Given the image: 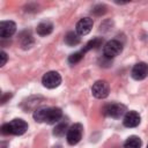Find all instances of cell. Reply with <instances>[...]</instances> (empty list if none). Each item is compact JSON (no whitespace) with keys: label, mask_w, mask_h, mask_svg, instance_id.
<instances>
[{"label":"cell","mask_w":148,"mask_h":148,"mask_svg":"<svg viewBox=\"0 0 148 148\" xmlns=\"http://www.w3.org/2000/svg\"><path fill=\"white\" fill-rule=\"evenodd\" d=\"M83 52L82 51H79V52H75V53H72L69 57H68V62L71 65H75L77 64L82 58H83Z\"/></svg>","instance_id":"obj_18"},{"label":"cell","mask_w":148,"mask_h":148,"mask_svg":"<svg viewBox=\"0 0 148 148\" xmlns=\"http://www.w3.org/2000/svg\"><path fill=\"white\" fill-rule=\"evenodd\" d=\"M42 83H43L44 87H46L49 89L57 88L61 83V76H60V74L58 72H54V71L47 72V73H45L43 75Z\"/></svg>","instance_id":"obj_4"},{"label":"cell","mask_w":148,"mask_h":148,"mask_svg":"<svg viewBox=\"0 0 148 148\" xmlns=\"http://www.w3.org/2000/svg\"><path fill=\"white\" fill-rule=\"evenodd\" d=\"M91 28H92V20L89 17H83L76 23L75 30H76V34L79 36H83V35L89 34Z\"/></svg>","instance_id":"obj_10"},{"label":"cell","mask_w":148,"mask_h":148,"mask_svg":"<svg viewBox=\"0 0 148 148\" xmlns=\"http://www.w3.org/2000/svg\"><path fill=\"white\" fill-rule=\"evenodd\" d=\"M147 148H148V147H147Z\"/></svg>","instance_id":"obj_23"},{"label":"cell","mask_w":148,"mask_h":148,"mask_svg":"<svg viewBox=\"0 0 148 148\" xmlns=\"http://www.w3.org/2000/svg\"><path fill=\"white\" fill-rule=\"evenodd\" d=\"M65 43L67 45H69V46H75V45H77L80 43V37H79V35L76 32L71 31L65 36Z\"/></svg>","instance_id":"obj_15"},{"label":"cell","mask_w":148,"mask_h":148,"mask_svg":"<svg viewBox=\"0 0 148 148\" xmlns=\"http://www.w3.org/2000/svg\"><path fill=\"white\" fill-rule=\"evenodd\" d=\"M109 91H110L109 83L104 80L96 81L91 87V92L96 98H105L109 95Z\"/></svg>","instance_id":"obj_5"},{"label":"cell","mask_w":148,"mask_h":148,"mask_svg":"<svg viewBox=\"0 0 148 148\" xmlns=\"http://www.w3.org/2000/svg\"><path fill=\"white\" fill-rule=\"evenodd\" d=\"M32 43H34V39H32V37H31V35L29 34H27V35H22L21 36V44H22V46L24 47V49H27V47H30L31 45H32Z\"/></svg>","instance_id":"obj_19"},{"label":"cell","mask_w":148,"mask_h":148,"mask_svg":"<svg viewBox=\"0 0 148 148\" xmlns=\"http://www.w3.org/2000/svg\"><path fill=\"white\" fill-rule=\"evenodd\" d=\"M62 117V111L59 108H47L46 111V117H45V123L49 125L56 124L60 120Z\"/></svg>","instance_id":"obj_11"},{"label":"cell","mask_w":148,"mask_h":148,"mask_svg":"<svg viewBox=\"0 0 148 148\" xmlns=\"http://www.w3.org/2000/svg\"><path fill=\"white\" fill-rule=\"evenodd\" d=\"M1 133L3 135H9L10 134V127H9V124L8 123L7 124H3L1 126Z\"/></svg>","instance_id":"obj_21"},{"label":"cell","mask_w":148,"mask_h":148,"mask_svg":"<svg viewBox=\"0 0 148 148\" xmlns=\"http://www.w3.org/2000/svg\"><path fill=\"white\" fill-rule=\"evenodd\" d=\"M16 31V24L13 21H2L0 23V37L6 39L14 35Z\"/></svg>","instance_id":"obj_8"},{"label":"cell","mask_w":148,"mask_h":148,"mask_svg":"<svg viewBox=\"0 0 148 148\" xmlns=\"http://www.w3.org/2000/svg\"><path fill=\"white\" fill-rule=\"evenodd\" d=\"M8 124L10 127V134H14V135H22L28 130V124L23 119H20V118L13 119Z\"/></svg>","instance_id":"obj_6"},{"label":"cell","mask_w":148,"mask_h":148,"mask_svg":"<svg viewBox=\"0 0 148 148\" xmlns=\"http://www.w3.org/2000/svg\"><path fill=\"white\" fill-rule=\"evenodd\" d=\"M148 76V65L146 62H138L132 68V77L134 80H143Z\"/></svg>","instance_id":"obj_7"},{"label":"cell","mask_w":148,"mask_h":148,"mask_svg":"<svg viewBox=\"0 0 148 148\" xmlns=\"http://www.w3.org/2000/svg\"><path fill=\"white\" fill-rule=\"evenodd\" d=\"M105 9H106L105 6H103V5H97V6H95L94 9H92V14H95V15H102V14H104V13L106 12Z\"/></svg>","instance_id":"obj_20"},{"label":"cell","mask_w":148,"mask_h":148,"mask_svg":"<svg viewBox=\"0 0 148 148\" xmlns=\"http://www.w3.org/2000/svg\"><path fill=\"white\" fill-rule=\"evenodd\" d=\"M37 34L39 36H46V35H50L53 30V25L51 22L49 21H44V22H40L38 25H37Z\"/></svg>","instance_id":"obj_12"},{"label":"cell","mask_w":148,"mask_h":148,"mask_svg":"<svg viewBox=\"0 0 148 148\" xmlns=\"http://www.w3.org/2000/svg\"><path fill=\"white\" fill-rule=\"evenodd\" d=\"M68 131V128H67V124L66 123H60V124H58L57 126H56V128L53 130V134L56 135V136H62V135H65V133Z\"/></svg>","instance_id":"obj_17"},{"label":"cell","mask_w":148,"mask_h":148,"mask_svg":"<svg viewBox=\"0 0 148 148\" xmlns=\"http://www.w3.org/2000/svg\"><path fill=\"white\" fill-rule=\"evenodd\" d=\"M46 111L47 108H38L34 111V119L38 123H45V117H46Z\"/></svg>","instance_id":"obj_16"},{"label":"cell","mask_w":148,"mask_h":148,"mask_svg":"<svg viewBox=\"0 0 148 148\" xmlns=\"http://www.w3.org/2000/svg\"><path fill=\"white\" fill-rule=\"evenodd\" d=\"M140 121H141V117L136 111H127L125 113L123 124L124 126L132 128V127H136L140 124Z\"/></svg>","instance_id":"obj_9"},{"label":"cell","mask_w":148,"mask_h":148,"mask_svg":"<svg viewBox=\"0 0 148 148\" xmlns=\"http://www.w3.org/2000/svg\"><path fill=\"white\" fill-rule=\"evenodd\" d=\"M82 134H83V127L81 124H74L72 125L68 131H67V135H66V139H67V142L72 146L76 145L80 142L81 138H82Z\"/></svg>","instance_id":"obj_2"},{"label":"cell","mask_w":148,"mask_h":148,"mask_svg":"<svg viewBox=\"0 0 148 148\" xmlns=\"http://www.w3.org/2000/svg\"><path fill=\"white\" fill-rule=\"evenodd\" d=\"M124 147L125 148H140L141 147V139L136 135H131L126 139Z\"/></svg>","instance_id":"obj_13"},{"label":"cell","mask_w":148,"mask_h":148,"mask_svg":"<svg viewBox=\"0 0 148 148\" xmlns=\"http://www.w3.org/2000/svg\"><path fill=\"white\" fill-rule=\"evenodd\" d=\"M102 43H103V39L101 38V37H97V38H94V39H91V40H89L87 44H86V46L81 50L83 53H86L87 51H89V50H92V49H98L99 46H102Z\"/></svg>","instance_id":"obj_14"},{"label":"cell","mask_w":148,"mask_h":148,"mask_svg":"<svg viewBox=\"0 0 148 148\" xmlns=\"http://www.w3.org/2000/svg\"><path fill=\"white\" fill-rule=\"evenodd\" d=\"M126 112V106L120 103H111L103 108V113L111 118H119Z\"/></svg>","instance_id":"obj_3"},{"label":"cell","mask_w":148,"mask_h":148,"mask_svg":"<svg viewBox=\"0 0 148 148\" xmlns=\"http://www.w3.org/2000/svg\"><path fill=\"white\" fill-rule=\"evenodd\" d=\"M0 57H1V62H0V66L2 67V66L6 64V61H7V54H6L3 51H1V53H0Z\"/></svg>","instance_id":"obj_22"},{"label":"cell","mask_w":148,"mask_h":148,"mask_svg":"<svg viewBox=\"0 0 148 148\" xmlns=\"http://www.w3.org/2000/svg\"><path fill=\"white\" fill-rule=\"evenodd\" d=\"M121 51H123V45L119 40H116V39H111L106 42L103 47V54L108 59L117 57Z\"/></svg>","instance_id":"obj_1"}]
</instances>
